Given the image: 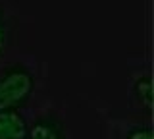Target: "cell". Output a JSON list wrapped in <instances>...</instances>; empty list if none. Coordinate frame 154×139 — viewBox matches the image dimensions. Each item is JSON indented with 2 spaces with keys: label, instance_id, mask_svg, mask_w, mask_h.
Listing matches in <instances>:
<instances>
[{
  "label": "cell",
  "instance_id": "1",
  "mask_svg": "<svg viewBox=\"0 0 154 139\" xmlns=\"http://www.w3.org/2000/svg\"><path fill=\"white\" fill-rule=\"evenodd\" d=\"M45 83V70L35 56L14 54L0 66V112H29Z\"/></svg>",
  "mask_w": 154,
  "mask_h": 139
},
{
  "label": "cell",
  "instance_id": "5",
  "mask_svg": "<svg viewBox=\"0 0 154 139\" xmlns=\"http://www.w3.org/2000/svg\"><path fill=\"white\" fill-rule=\"evenodd\" d=\"M110 135L112 139H154L152 120H112L110 122Z\"/></svg>",
  "mask_w": 154,
  "mask_h": 139
},
{
  "label": "cell",
  "instance_id": "4",
  "mask_svg": "<svg viewBox=\"0 0 154 139\" xmlns=\"http://www.w3.org/2000/svg\"><path fill=\"white\" fill-rule=\"evenodd\" d=\"M19 14L12 0H0V66L17 54Z\"/></svg>",
  "mask_w": 154,
  "mask_h": 139
},
{
  "label": "cell",
  "instance_id": "2",
  "mask_svg": "<svg viewBox=\"0 0 154 139\" xmlns=\"http://www.w3.org/2000/svg\"><path fill=\"white\" fill-rule=\"evenodd\" d=\"M25 139H81L69 126L66 114L54 104H37L25 112Z\"/></svg>",
  "mask_w": 154,
  "mask_h": 139
},
{
  "label": "cell",
  "instance_id": "6",
  "mask_svg": "<svg viewBox=\"0 0 154 139\" xmlns=\"http://www.w3.org/2000/svg\"><path fill=\"white\" fill-rule=\"evenodd\" d=\"M27 118L23 112H0V139H25Z\"/></svg>",
  "mask_w": 154,
  "mask_h": 139
},
{
  "label": "cell",
  "instance_id": "3",
  "mask_svg": "<svg viewBox=\"0 0 154 139\" xmlns=\"http://www.w3.org/2000/svg\"><path fill=\"white\" fill-rule=\"evenodd\" d=\"M152 85L154 83H152L150 62L137 60V66H131L127 75V104L135 114L144 116V120H152V108H154Z\"/></svg>",
  "mask_w": 154,
  "mask_h": 139
}]
</instances>
